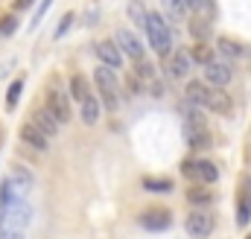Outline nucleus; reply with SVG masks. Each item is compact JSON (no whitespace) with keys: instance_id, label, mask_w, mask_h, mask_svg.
Wrapping results in <instances>:
<instances>
[{"instance_id":"32","label":"nucleus","mask_w":251,"mask_h":239,"mask_svg":"<svg viewBox=\"0 0 251 239\" xmlns=\"http://www.w3.org/2000/svg\"><path fill=\"white\" fill-rule=\"evenodd\" d=\"M32 3H35V0H15V3H12V9H15V12H24V9H29Z\"/></svg>"},{"instance_id":"16","label":"nucleus","mask_w":251,"mask_h":239,"mask_svg":"<svg viewBox=\"0 0 251 239\" xmlns=\"http://www.w3.org/2000/svg\"><path fill=\"white\" fill-rule=\"evenodd\" d=\"M204 108H210V111H216V114H228V111H231V96H228L222 88H210Z\"/></svg>"},{"instance_id":"23","label":"nucleus","mask_w":251,"mask_h":239,"mask_svg":"<svg viewBox=\"0 0 251 239\" xmlns=\"http://www.w3.org/2000/svg\"><path fill=\"white\" fill-rule=\"evenodd\" d=\"M190 59L199 61V64H210V61H213V50H210V44H207V41H199V44L190 50Z\"/></svg>"},{"instance_id":"34","label":"nucleus","mask_w":251,"mask_h":239,"mask_svg":"<svg viewBox=\"0 0 251 239\" xmlns=\"http://www.w3.org/2000/svg\"><path fill=\"white\" fill-rule=\"evenodd\" d=\"M0 239H26V234H3Z\"/></svg>"},{"instance_id":"19","label":"nucleus","mask_w":251,"mask_h":239,"mask_svg":"<svg viewBox=\"0 0 251 239\" xmlns=\"http://www.w3.org/2000/svg\"><path fill=\"white\" fill-rule=\"evenodd\" d=\"M88 96H91V88H88V79H85V76H73V79H70V99L82 105V102H85Z\"/></svg>"},{"instance_id":"29","label":"nucleus","mask_w":251,"mask_h":239,"mask_svg":"<svg viewBox=\"0 0 251 239\" xmlns=\"http://www.w3.org/2000/svg\"><path fill=\"white\" fill-rule=\"evenodd\" d=\"M70 24H73V12H67L62 21H59V29H56V38H64L67 35V29H70Z\"/></svg>"},{"instance_id":"17","label":"nucleus","mask_w":251,"mask_h":239,"mask_svg":"<svg viewBox=\"0 0 251 239\" xmlns=\"http://www.w3.org/2000/svg\"><path fill=\"white\" fill-rule=\"evenodd\" d=\"M184 94H187V102H190V105H196V108H204V102H207V94H210V85H207V82H187Z\"/></svg>"},{"instance_id":"11","label":"nucleus","mask_w":251,"mask_h":239,"mask_svg":"<svg viewBox=\"0 0 251 239\" xmlns=\"http://www.w3.org/2000/svg\"><path fill=\"white\" fill-rule=\"evenodd\" d=\"M29 122H32L38 131H44L47 137H56V134H59V125H62L59 120L50 114V108H47V105L35 108V111H32V117H29Z\"/></svg>"},{"instance_id":"30","label":"nucleus","mask_w":251,"mask_h":239,"mask_svg":"<svg viewBox=\"0 0 251 239\" xmlns=\"http://www.w3.org/2000/svg\"><path fill=\"white\" fill-rule=\"evenodd\" d=\"M15 29H18V21H15V18H6V21L0 24V35H12Z\"/></svg>"},{"instance_id":"4","label":"nucleus","mask_w":251,"mask_h":239,"mask_svg":"<svg viewBox=\"0 0 251 239\" xmlns=\"http://www.w3.org/2000/svg\"><path fill=\"white\" fill-rule=\"evenodd\" d=\"M47 108H50V114L59 120V122H70V102H67V94H64L59 85H50L47 88Z\"/></svg>"},{"instance_id":"25","label":"nucleus","mask_w":251,"mask_h":239,"mask_svg":"<svg viewBox=\"0 0 251 239\" xmlns=\"http://www.w3.org/2000/svg\"><path fill=\"white\" fill-rule=\"evenodd\" d=\"M161 3H164V15L173 18V21H181L184 12H187V6H184L181 0H161Z\"/></svg>"},{"instance_id":"3","label":"nucleus","mask_w":251,"mask_h":239,"mask_svg":"<svg viewBox=\"0 0 251 239\" xmlns=\"http://www.w3.org/2000/svg\"><path fill=\"white\" fill-rule=\"evenodd\" d=\"M146 35H149V44H152V50H155L158 56H167V53L173 50V32H170L164 15L155 12V15L146 18Z\"/></svg>"},{"instance_id":"26","label":"nucleus","mask_w":251,"mask_h":239,"mask_svg":"<svg viewBox=\"0 0 251 239\" xmlns=\"http://www.w3.org/2000/svg\"><path fill=\"white\" fill-rule=\"evenodd\" d=\"M190 32H193L199 41H207V38H210V24H207L204 18H193V21H190Z\"/></svg>"},{"instance_id":"12","label":"nucleus","mask_w":251,"mask_h":239,"mask_svg":"<svg viewBox=\"0 0 251 239\" xmlns=\"http://www.w3.org/2000/svg\"><path fill=\"white\" fill-rule=\"evenodd\" d=\"M204 82L210 88H225L231 82V70L219 61H210V64H204Z\"/></svg>"},{"instance_id":"18","label":"nucleus","mask_w":251,"mask_h":239,"mask_svg":"<svg viewBox=\"0 0 251 239\" xmlns=\"http://www.w3.org/2000/svg\"><path fill=\"white\" fill-rule=\"evenodd\" d=\"M216 50L222 53V56H228V59H243L249 50H246V44H240V41H234V38H219L216 41Z\"/></svg>"},{"instance_id":"33","label":"nucleus","mask_w":251,"mask_h":239,"mask_svg":"<svg viewBox=\"0 0 251 239\" xmlns=\"http://www.w3.org/2000/svg\"><path fill=\"white\" fill-rule=\"evenodd\" d=\"M187 9H199V12H204V0H181Z\"/></svg>"},{"instance_id":"28","label":"nucleus","mask_w":251,"mask_h":239,"mask_svg":"<svg viewBox=\"0 0 251 239\" xmlns=\"http://www.w3.org/2000/svg\"><path fill=\"white\" fill-rule=\"evenodd\" d=\"M143 187L149 192H170L173 190V181L170 178H143Z\"/></svg>"},{"instance_id":"10","label":"nucleus","mask_w":251,"mask_h":239,"mask_svg":"<svg viewBox=\"0 0 251 239\" xmlns=\"http://www.w3.org/2000/svg\"><path fill=\"white\" fill-rule=\"evenodd\" d=\"M94 53L100 56V61H102L105 67H111V70L123 67V53H120V47H117L114 41H108V38L97 41V44H94Z\"/></svg>"},{"instance_id":"31","label":"nucleus","mask_w":251,"mask_h":239,"mask_svg":"<svg viewBox=\"0 0 251 239\" xmlns=\"http://www.w3.org/2000/svg\"><path fill=\"white\" fill-rule=\"evenodd\" d=\"M50 3H53V0H41V6H38V12H35V18H32V26H38V24H41V18L47 15V9H50Z\"/></svg>"},{"instance_id":"14","label":"nucleus","mask_w":251,"mask_h":239,"mask_svg":"<svg viewBox=\"0 0 251 239\" xmlns=\"http://www.w3.org/2000/svg\"><path fill=\"white\" fill-rule=\"evenodd\" d=\"M190 64H193V59H190V50H178V53H173V56H170L167 73H170L173 79H187Z\"/></svg>"},{"instance_id":"8","label":"nucleus","mask_w":251,"mask_h":239,"mask_svg":"<svg viewBox=\"0 0 251 239\" xmlns=\"http://www.w3.org/2000/svg\"><path fill=\"white\" fill-rule=\"evenodd\" d=\"M117 41V47H120V53L123 56H128V59H134V61H143L146 56H143V44L137 41V35L131 32V29H117V35H114Z\"/></svg>"},{"instance_id":"5","label":"nucleus","mask_w":251,"mask_h":239,"mask_svg":"<svg viewBox=\"0 0 251 239\" xmlns=\"http://www.w3.org/2000/svg\"><path fill=\"white\" fill-rule=\"evenodd\" d=\"M181 172L193 181H201V184H213V181L219 178V172H216V167L210 161H184Z\"/></svg>"},{"instance_id":"13","label":"nucleus","mask_w":251,"mask_h":239,"mask_svg":"<svg viewBox=\"0 0 251 239\" xmlns=\"http://www.w3.org/2000/svg\"><path fill=\"white\" fill-rule=\"evenodd\" d=\"M21 140L26 146H32V149H38V152H47V146H50V137L44 131H38L32 122H24L21 125Z\"/></svg>"},{"instance_id":"1","label":"nucleus","mask_w":251,"mask_h":239,"mask_svg":"<svg viewBox=\"0 0 251 239\" xmlns=\"http://www.w3.org/2000/svg\"><path fill=\"white\" fill-rule=\"evenodd\" d=\"M32 219V207L26 201H15L0 207V237L3 234H24Z\"/></svg>"},{"instance_id":"21","label":"nucleus","mask_w":251,"mask_h":239,"mask_svg":"<svg viewBox=\"0 0 251 239\" xmlns=\"http://www.w3.org/2000/svg\"><path fill=\"white\" fill-rule=\"evenodd\" d=\"M134 79H140V85H152L155 82V67L149 61H134Z\"/></svg>"},{"instance_id":"20","label":"nucleus","mask_w":251,"mask_h":239,"mask_svg":"<svg viewBox=\"0 0 251 239\" xmlns=\"http://www.w3.org/2000/svg\"><path fill=\"white\" fill-rule=\"evenodd\" d=\"M97 120H100V99L97 96H88L82 102V122L85 125H94Z\"/></svg>"},{"instance_id":"6","label":"nucleus","mask_w":251,"mask_h":239,"mask_svg":"<svg viewBox=\"0 0 251 239\" xmlns=\"http://www.w3.org/2000/svg\"><path fill=\"white\" fill-rule=\"evenodd\" d=\"M137 225L146 228V231H167L173 225V213L170 210H161V207H152V210H143L137 216Z\"/></svg>"},{"instance_id":"35","label":"nucleus","mask_w":251,"mask_h":239,"mask_svg":"<svg viewBox=\"0 0 251 239\" xmlns=\"http://www.w3.org/2000/svg\"><path fill=\"white\" fill-rule=\"evenodd\" d=\"M246 239H251V234H249V237H246Z\"/></svg>"},{"instance_id":"15","label":"nucleus","mask_w":251,"mask_h":239,"mask_svg":"<svg viewBox=\"0 0 251 239\" xmlns=\"http://www.w3.org/2000/svg\"><path fill=\"white\" fill-rule=\"evenodd\" d=\"M237 222H240V225H249V222H251V181H249V178H243V187H240Z\"/></svg>"},{"instance_id":"7","label":"nucleus","mask_w":251,"mask_h":239,"mask_svg":"<svg viewBox=\"0 0 251 239\" xmlns=\"http://www.w3.org/2000/svg\"><path fill=\"white\" fill-rule=\"evenodd\" d=\"M184 140L190 143V149H207L210 146V131L201 120H187L184 122Z\"/></svg>"},{"instance_id":"2","label":"nucleus","mask_w":251,"mask_h":239,"mask_svg":"<svg viewBox=\"0 0 251 239\" xmlns=\"http://www.w3.org/2000/svg\"><path fill=\"white\" fill-rule=\"evenodd\" d=\"M94 82H97V88H100V96H102V102L100 105H105L108 111H117L120 108V91H117V73L111 70V67H97L94 70Z\"/></svg>"},{"instance_id":"24","label":"nucleus","mask_w":251,"mask_h":239,"mask_svg":"<svg viewBox=\"0 0 251 239\" xmlns=\"http://www.w3.org/2000/svg\"><path fill=\"white\" fill-rule=\"evenodd\" d=\"M128 18H131L140 29H146V18H149V15H146V6H143L140 0H131V3H128Z\"/></svg>"},{"instance_id":"22","label":"nucleus","mask_w":251,"mask_h":239,"mask_svg":"<svg viewBox=\"0 0 251 239\" xmlns=\"http://www.w3.org/2000/svg\"><path fill=\"white\" fill-rule=\"evenodd\" d=\"M21 94H24V79H15V82L9 85V91H6V111H15V108H18Z\"/></svg>"},{"instance_id":"27","label":"nucleus","mask_w":251,"mask_h":239,"mask_svg":"<svg viewBox=\"0 0 251 239\" xmlns=\"http://www.w3.org/2000/svg\"><path fill=\"white\" fill-rule=\"evenodd\" d=\"M210 192H207V187H193L187 192V201L190 204H196V207H201V204H210Z\"/></svg>"},{"instance_id":"9","label":"nucleus","mask_w":251,"mask_h":239,"mask_svg":"<svg viewBox=\"0 0 251 239\" xmlns=\"http://www.w3.org/2000/svg\"><path fill=\"white\" fill-rule=\"evenodd\" d=\"M184 231H187L190 237L196 239H204L213 234V219L207 216V213H190V216H184Z\"/></svg>"}]
</instances>
